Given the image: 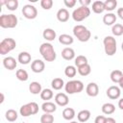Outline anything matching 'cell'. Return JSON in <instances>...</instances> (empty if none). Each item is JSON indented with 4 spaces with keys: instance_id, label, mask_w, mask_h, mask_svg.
<instances>
[{
    "instance_id": "cell-45",
    "label": "cell",
    "mask_w": 123,
    "mask_h": 123,
    "mask_svg": "<svg viewBox=\"0 0 123 123\" xmlns=\"http://www.w3.org/2000/svg\"><path fill=\"white\" fill-rule=\"evenodd\" d=\"M118 107H119L120 110L123 111V98L119 99V101H118Z\"/></svg>"
},
{
    "instance_id": "cell-43",
    "label": "cell",
    "mask_w": 123,
    "mask_h": 123,
    "mask_svg": "<svg viewBox=\"0 0 123 123\" xmlns=\"http://www.w3.org/2000/svg\"><path fill=\"white\" fill-rule=\"evenodd\" d=\"M117 15L121 20H123V8H119L117 10Z\"/></svg>"
},
{
    "instance_id": "cell-22",
    "label": "cell",
    "mask_w": 123,
    "mask_h": 123,
    "mask_svg": "<svg viewBox=\"0 0 123 123\" xmlns=\"http://www.w3.org/2000/svg\"><path fill=\"white\" fill-rule=\"evenodd\" d=\"M105 11V5L103 1H94L92 3V12L95 13H102Z\"/></svg>"
},
{
    "instance_id": "cell-47",
    "label": "cell",
    "mask_w": 123,
    "mask_h": 123,
    "mask_svg": "<svg viewBox=\"0 0 123 123\" xmlns=\"http://www.w3.org/2000/svg\"><path fill=\"white\" fill-rule=\"evenodd\" d=\"M4 102V94L1 93V100H0V103H3Z\"/></svg>"
},
{
    "instance_id": "cell-15",
    "label": "cell",
    "mask_w": 123,
    "mask_h": 123,
    "mask_svg": "<svg viewBox=\"0 0 123 123\" xmlns=\"http://www.w3.org/2000/svg\"><path fill=\"white\" fill-rule=\"evenodd\" d=\"M116 15L113 12H108L103 16V23L107 26H113L116 21Z\"/></svg>"
},
{
    "instance_id": "cell-5",
    "label": "cell",
    "mask_w": 123,
    "mask_h": 123,
    "mask_svg": "<svg viewBox=\"0 0 123 123\" xmlns=\"http://www.w3.org/2000/svg\"><path fill=\"white\" fill-rule=\"evenodd\" d=\"M90 15V9L88 7L80 6L79 8L75 9L72 12V18L76 22H81L84 19L87 18Z\"/></svg>"
},
{
    "instance_id": "cell-9",
    "label": "cell",
    "mask_w": 123,
    "mask_h": 123,
    "mask_svg": "<svg viewBox=\"0 0 123 123\" xmlns=\"http://www.w3.org/2000/svg\"><path fill=\"white\" fill-rule=\"evenodd\" d=\"M22 14L27 19H35L37 15V10L35 6L31 4L24 5L22 8Z\"/></svg>"
},
{
    "instance_id": "cell-14",
    "label": "cell",
    "mask_w": 123,
    "mask_h": 123,
    "mask_svg": "<svg viewBox=\"0 0 123 123\" xmlns=\"http://www.w3.org/2000/svg\"><path fill=\"white\" fill-rule=\"evenodd\" d=\"M3 65L8 70H13L17 65V62L13 57H6L3 59Z\"/></svg>"
},
{
    "instance_id": "cell-3",
    "label": "cell",
    "mask_w": 123,
    "mask_h": 123,
    "mask_svg": "<svg viewBox=\"0 0 123 123\" xmlns=\"http://www.w3.org/2000/svg\"><path fill=\"white\" fill-rule=\"evenodd\" d=\"M18 19L17 17L11 13V14H2L0 16V26L4 29H12L17 25Z\"/></svg>"
},
{
    "instance_id": "cell-18",
    "label": "cell",
    "mask_w": 123,
    "mask_h": 123,
    "mask_svg": "<svg viewBox=\"0 0 123 123\" xmlns=\"http://www.w3.org/2000/svg\"><path fill=\"white\" fill-rule=\"evenodd\" d=\"M57 19L60 22H66L69 19V12L64 8L60 9L57 12Z\"/></svg>"
},
{
    "instance_id": "cell-37",
    "label": "cell",
    "mask_w": 123,
    "mask_h": 123,
    "mask_svg": "<svg viewBox=\"0 0 123 123\" xmlns=\"http://www.w3.org/2000/svg\"><path fill=\"white\" fill-rule=\"evenodd\" d=\"M54 116L52 113H43L40 116V123H53Z\"/></svg>"
},
{
    "instance_id": "cell-12",
    "label": "cell",
    "mask_w": 123,
    "mask_h": 123,
    "mask_svg": "<svg viewBox=\"0 0 123 123\" xmlns=\"http://www.w3.org/2000/svg\"><path fill=\"white\" fill-rule=\"evenodd\" d=\"M45 68V63L41 60H35L31 63V69L35 73H41L44 71Z\"/></svg>"
},
{
    "instance_id": "cell-28",
    "label": "cell",
    "mask_w": 123,
    "mask_h": 123,
    "mask_svg": "<svg viewBox=\"0 0 123 123\" xmlns=\"http://www.w3.org/2000/svg\"><path fill=\"white\" fill-rule=\"evenodd\" d=\"M17 116H18L17 111H14V110H12V109L8 110V111H6V113H5V117H6V119H7L9 122H13V121H15V120L17 119Z\"/></svg>"
},
{
    "instance_id": "cell-44",
    "label": "cell",
    "mask_w": 123,
    "mask_h": 123,
    "mask_svg": "<svg viewBox=\"0 0 123 123\" xmlns=\"http://www.w3.org/2000/svg\"><path fill=\"white\" fill-rule=\"evenodd\" d=\"M106 123H116V121H115V119L112 118V117H107Z\"/></svg>"
},
{
    "instance_id": "cell-46",
    "label": "cell",
    "mask_w": 123,
    "mask_h": 123,
    "mask_svg": "<svg viewBox=\"0 0 123 123\" xmlns=\"http://www.w3.org/2000/svg\"><path fill=\"white\" fill-rule=\"evenodd\" d=\"M118 84H119V86H120L121 88H123V77L121 78V80L119 81V83H118Z\"/></svg>"
},
{
    "instance_id": "cell-1",
    "label": "cell",
    "mask_w": 123,
    "mask_h": 123,
    "mask_svg": "<svg viewBox=\"0 0 123 123\" xmlns=\"http://www.w3.org/2000/svg\"><path fill=\"white\" fill-rule=\"evenodd\" d=\"M39 53L46 62H54L57 58L54 47L49 42H44L39 46Z\"/></svg>"
},
{
    "instance_id": "cell-38",
    "label": "cell",
    "mask_w": 123,
    "mask_h": 123,
    "mask_svg": "<svg viewBox=\"0 0 123 123\" xmlns=\"http://www.w3.org/2000/svg\"><path fill=\"white\" fill-rule=\"evenodd\" d=\"M6 7L10 11H15L18 8V1L17 0H8L6 2Z\"/></svg>"
},
{
    "instance_id": "cell-21",
    "label": "cell",
    "mask_w": 123,
    "mask_h": 123,
    "mask_svg": "<svg viewBox=\"0 0 123 123\" xmlns=\"http://www.w3.org/2000/svg\"><path fill=\"white\" fill-rule=\"evenodd\" d=\"M90 115H91V113L88 110H82L78 112L77 118H78L79 122H86L90 118Z\"/></svg>"
},
{
    "instance_id": "cell-25",
    "label": "cell",
    "mask_w": 123,
    "mask_h": 123,
    "mask_svg": "<svg viewBox=\"0 0 123 123\" xmlns=\"http://www.w3.org/2000/svg\"><path fill=\"white\" fill-rule=\"evenodd\" d=\"M29 90L32 94H40V92L42 91L41 89V85L38 82H32L29 85Z\"/></svg>"
},
{
    "instance_id": "cell-4",
    "label": "cell",
    "mask_w": 123,
    "mask_h": 123,
    "mask_svg": "<svg viewBox=\"0 0 123 123\" xmlns=\"http://www.w3.org/2000/svg\"><path fill=\"white\" fill-rule=\"evenodd\" d=\"M64 89L68 94L80 93L84 89V84L80 80H71L64 85Z\"/></svg>"
},
{
    "instance_id": "cell-33",
    "label": "cell",
    "mask_w": 123,
    "mask_h": 123,
    "mask_svg": "<svg viewBox=\"0 0 123 123\" xmlns=\"http://www.w3.org/2000/svg\"><path fill=\"white\" fill-rule=\"evenodd\" d=\"M16 78L19 80V81H22V82H26L29 78V75H28V72L25 70V69H18L16 70Z\"/></svg>"
},
{
    "instance_id": "cell-8",
    "label": "cell",
    "mask_w": 123,
    "mask_h": 123,
    "mask_svg": "<svg viewBox=\"0 0 123 123\" xmlns=\"http://www.w3.org/2000/svg\"><path fill=\"white\" fill-rule=\"evenodd\" d=\"M16 46V42L13 38L12 37H6L0 42V54L1 55H6L12 51Z\"/></svg>"
},
{
    "instance_id": "cell-7",
    "label": "cell",
    "mask_w": 123,
    "mask_h": 123,
    "mask_svg": "<svg viewBox=\"0 0 123 123\" xmlns=\"http://www.w3.org/2000/svg\"><path fill=\"white\" fill-rule=\"evenodd\" d=\"M37 112H38V105H37L36 102L27 103V104L21 106V108H20V110H19L20 115H22V116H24V117L37 114Z\"/></svg>"
},
{
    "instance_id": "cell-41",
    "label": "cell",
    "mask_w": 123,
    "mask_h": 123,
    "mask_svg": "<svg viewBox=\"0 0 123 123\" xmlns=\"http://www.w3.org/2000/svg\"><path fill=\"white\" fill-rule=\"evenodd\" d=\"M106 121H107V117H105L104 115H98L96 116L94 123H106Z\"/></svg>"
},
{
    "instance_id": "cell-32",
    "label": "cell",
    "mask_w": 123,
    "mask_h": 123,
    "mask_svg": "<svg viewBox=\"0 0 123 123\" xmlns=\"http://www.w3.org/2000/svg\"><path fill=\"white\" fill-rule=\"evenodd\" d=\"M90 72H91V67H90V65L88 63L78 67V73L81 76H87V75L90 74Z\"/></svg>"
},
{
    "instance_id": "cell-29",
    "label": "cell",
    "mask_w": 123,
    "mask_h": 123,
    "mask_svg": "<svg viewBox=\"0 0 123 123\" xmlns=\"http://www.w3.org/2000/svg\"><path fill=\"white\" fill-rule=\"evenodd\" d=\"M110 77H111V80L113 83H119V81H120L121 78L123 77V73H122V71L115 69V70H113V71L111 72Z\"/></svg>"
},
{
    "instance_id": "cell-13",
    "label": "cell",
    "mask_w": 123,
    "mask_h": 123,
    "mask_svg": "<svg viewBox=\"0 0 123 123\" xmlns=\"http://www.w3.org/2000/svg\"><path fill=\"white\" fill-rule=\"evenodd\" d=\"M86 92L88 96L90 97H96L99 93V86L96 83H89L87 86H86Z\"/></svg>"
},
{
    "instance_id": "cell-50",
    "label": "cell",
    "mask_w": 123,
    "mask_h": 123,
    "mask_svg": "<svg viewBox=\"0 0 123 123\" xmlns=\"http://www.w3.org/2000/svg\"><path fill=\"white\" fill-rule=\"evenodd\" d=\"M122 89H123V88H122Z\"/></svg>"
},
{
    "instance_id": "cell-26",
    "label": "cell",
    "mask_w": 123,
    "mask_h": 123,
    "mask_svg": "<svg viewBox=\"0 0 123 123\" xmlns=\"http://www.w3.org/2000/svg\"><path fill=\"white\" fill-rule=\"evenodd\" d=\"M51 86L55 90H60L64 86V82L62 78H55L51 82Z\"/></svg>"
},
{
    "instance_id": "cell-48",
    "label": "cell",
    "mask_w": 123,
    "mask_h": 123,
    "mask_svg": "<svg viewBox=\"0 0 123 123\" xmlns=\"http://www.w3.org/2000/svg\"><path fill=\"white\" fill-rule=\"evenodd\" d=\"M70 123H78V122H77V121H71Z\"/></svg>"
},
{
    "instance_id": "cell-19",
    "label": "cell",
    "mask_w": 123,
    "mask_h": 123,
    "mask_svg": "<svg viewBox=\"0 0 123 123\" xmlns=\"http://www.w3.org/2000/svg\"><path fill=\"white\" fill-rule=\"evenodd\" d=\"M32 60V57H31V54H29L28 52H20L18 54V57H17V61L21 63V64H28L30 63Z\"/></svg>"
},
{
    "instance_id": "cell-31",
    "label": "cell",
    "mask_w": 123,
    "mask_h": 123,
    "mask_svg": "<svg viewBox=\"0 0 123 123\" xmlns=\"http://www.w3.org/2000/svg\"><path fill=\"white\" fill-rule=\"evenodd\" d=\"M112 35L115 37H120L123 35V25L120 23H115L111 28Z\"/></svg>"
},
{
    "instance_id": "cell-6",
    "label": "cell",
    "mask_w": 123,
    "mask_h": 123,
    "mask_svg": "<svg viewBox=\"0 0 123 123\" xmlns=\"http://www.w3.org/2000/svg\"><path fill=\"white\" fill-rule=\"evenodd\" d=\"M104 49H105V53L108 56H113L116 52V40L113 37L111 36H107L105 37L104 40Z\"/></svg>"
},
{
    "instance_id": "cell-16",
    "label": "cell",
    "mask_w": 123,
    "mask_h": 123,
    "mask_svg": "<svg viewBox=\"0 0 123 123\" xmlns=\"http://www.w3.org/2000/svg\"><path fill=\"white\" fill-rule=\"evenodd\" d=\"M41 110L44 111V113H52V112L56 111L57 105H56V103L46 101L41 105Z\"/></svg>"
},
{
    "instance_id": "cell-10",
    "label": "cell",
    "mask_w": 123,
    "mask_h": 123,
    "mask_svg": "<svg viewBox=\"0 0 123 123\" xmlns=\"http://www.w3.org/2000/svg\"><path fill=\"white\" fill-rule=\"evenodd\" d=\"M106 93H107V96L110 99L115 100V99H118L120 97L121 90H120V87L119 86H110L107 89Z\"/></svg>"
},
{
    "instance_id": "cell-2",
    "label": "cell",
    "mask_w": 123,
    "mask_h": 123,
    "mask_svg": "<svg viewBox=\"0 0 123 123\" xmlns=\"http://www.w3.org/2000/svg\"><path fill=\"white\" fill-rule=\"evenodd\" d=\"M73 35L81 42H86L91 37L90 31L86 27H85L84 25H76V26H74Z\"/></svg>"
},
{
    "instance_id": "cell-17",
    "label": "cell",
    "mask_w": 123,
    "mask_h": 123,
    "mask_svg": "<svg viewBox=\"0 0 123 123\" xmlns=\"http://www.w3.org/2000/svg\"><path fill=\"white\" fill-rule=\"evenodd\" d=\"M62 57L66 61H71L75 58V51L71 47H65L62 50Z\"/></svg>"
},
{
    "instance_id": "cell-24",
    "label": "cell",
    "mask_w": 123,
    "mask_h": 123,
    "mask_svg": "<svg viewBox=\"0 0 123 123\" xmlns=\"http://www.w3.org/2000/svg\"><path fill=\"white\" fill-rule=\"evenodd\" d=\"M59 41H60V43L63 44V45H70V44L73 43L74 39L70 35L62 34V35H61L59 37Z\"/></svg>"
},
{
    "instance_id": "cell-30",
    "label": "cell",
    "mask_w": 123,
    "mask_h": 123,
    "mask_svg": "<svg viewBox=\"0 0 123 123\" xmlns=\"http://www.w3.org/2000/svg\"><path fill=\"white\" fill-rule=\"evenodd\" d=\"M54 94H53V91L52 89L50 88H44L42 89V91L40 92V98L42 100H45V101H48V100H51L53 98Z\"/></svg>"
},
{
    "instance_id": "cell-42",
    "label": "cell",
    "mask_w": 123,
    "mask_h": 123,
    "mask_svg": "<svg viewBox=\"0 0 123 123\" xmlns=\"http://www.w3.org/2000/svg\"><path fill=\"white\" fill-rule=\"evenodd\" d=\"M79 2L81 4V6H84V7H88V5L91 3L90 0H80Z\"/></svg>"
},
{
    "instance_id": "cell-39",
    "label": "cell",
    "mask_w": 123,
    "mask_h": 123,
    "mask_svg": "<svg viewBox=\"0 0 123 123\" xmlns=\"http://www.w3.org/2000/svg\"><path fill=\"white\" fill-rule=\"evenodd\" d=\"M40 6L44 10H50L53 7V1L52 0H41Z\"/></svg>"
},
{
    "instance_id": "cell-36",
    "label": "cell",
    "mask_w": 123,
    "mask_h": 123,
    "mask_svg": "<svg viewBox=\"0 0 123 123\" xmlns=\"http://www.w3.org/2000/svg\"><path fill=\"white\" fill-rule=\"evenodd\" d=\"M75 62V65H76L77 67H80V66H82V65H85V64L88 63L86 57H85V56H83V55L77 56V57L75 58V62Z\"/></svg>"
},
{
    "instance_id": "cell-27",
    "label": "cell",
    "mask_w": 123,
    "mask_h": 123,
    "mask_svg": "<svg viewBox=\"0 0 123 123\" xmlns=\"http://www.w3.org/2000/svg\"><path fill=\"white\" fill-rule=\"evenodd\" d=\"M102 112L105 113V114H112L114 111H115V106L111 103H105L103 106H102Z\"/></svg>"
},
{
    "instance_id": "cell-11",
    "label": "cell",
    "mask_w": 123,
    "mask_h": 123,
    "mask_svg": "<svg viewBox=\"0 0 123 123\" xmlns=\"http://www.w3.org/2000/svg\"><path fill=\"white\" fill-rule=\"evenodd\" d=\"M69 102V98L65 93H57L55 96V103L60 107H65Z\"/></svg>"
},
{
    "instance_id": "cell-49",
    "label": "cell",
    "mask_w": 123,
    "mask_h": 123,
    "mask_svg": "<svg viewBox=\"0 0 123 123\" xmlns=\"http://www.w3.org/2000/svg\"><path fill=\"white\" fill-rule=\"evenodd\" d=\"M121 49L123 50V42H122V44H121Z\"/></svg>"
},
{
    "instance_id": "cell-34",
    "label": "cell",
    "mask_w": 123,
    "mask_h": 123,
    "mask_svg": "<svg viewBox=\"0 0 123 123\" xmlns=\"http://www.w3.org/2000/svg\"><path fill=\"white\" fill-rule=\"evenodd\" d=\"M104 5H105V11L111 12L116 8L117 1L116 0H106L104 2Z\"/></svg>"
},
{
    "instance_id": "cell-40",
    "label": "cell",
    "mask_w": 123,
    "mask_h": 123,
    "mask_svg": "<svg viewBox=\"0 0 123 123\" xmlns=\"http://www.w3.org/2000/svg\"><path fill=\"white\" fill-rule=\"evenodd\" d=\"M76 0H64L63 1V4L65 5L66 8H73L75 5H76Z\"/></svg>"
},
{
    "instance_id": "cell-20",
    "label": "cell",
    "mask_w": 123,
    "mask_h": 123,
    "mask_svg": "<svg viewBox=\"0 0 123 123\" xmlns=\"http://www.w3.org/2000/svg\"><path fill=\"white\" fill-rule=\"evenodd\" d=\"M56 36H57L56 32L51 28H46L42 33L43 38L46 39L47 41H53L56 38Z\"/></svg>"
},
{
    "instance_id": "cell-23",
    "label": "cell",
    "mask_w": 123,
    "mask_h": 123,
    "mask_svg": "<svg viewBox=\"0 0 123 123\" xmlns=\"http://www.w3.org/2000/svg\"><path fill=\"white\" fill-rule=\"evenodd\" d=\"M76 113H75V110L72 109V108H65L63 111H62V117L65 119V120H72L74 117H75Z\"/></svg>"
},
{
    "instance_id": "cell-35",
    "label": "cell",
    "mask_w": 123,
    "mask_h": 123,
    "mask_svg": "<svg viewBox=\"0 0 123 123\" xmlns=\"http://www.w3.org/2000/svg\"><path fill=\"white\" fill-rule=\"evenodd\" d=\"M76 73H77V69L74 65H67L64 69V74L66 77L73 78V77H75Z\"/></svg>"
}]
</instances>
